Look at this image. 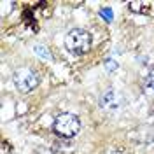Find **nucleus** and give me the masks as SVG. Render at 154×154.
I'll list each match as a JSON object with an SVG mask.
<instances>
[{
	"mask_svg": "<svg viewBox=\"0 0 154 154\" xmlns=\"http://www.w3.org/2000/svg\"><path fill=\"white\" fill-rule=\"evenodd\" d=\"M91 44H93V38L89 32H86L84 28H72L65 37V48L68 49V53L75 56L86 54L91 49Z\"/></svg>",
	"mask_w": 154,
	"mask_h": 154,
	"instance_id": "nucleus-1",
	"label": "nucleus"
},
{
	"mask_svg": "<svg viewBox=\"0 0 154 154\" xmlns=\"http://www.w3.org/2000/svg\"><path fill=\"white\" fill-rule=\"evenodd\" d=\"M53 130L54 133L63 137V138H72L79 133L81 130V119L75 114H70V112H61L54 117V123H53Z\"/></svg>",
	"mask_w": 154,
	"mask_h": 154,
	"instance_id": "nucleus-2",
	"label": "nucleus"
},
{
	"mask_svg": "<svg viewBox=\"0 0 154 154\" xmlns=\"http://www.w3.org/2000/svg\"><path fill=\"white\" fill-rule=\"evenodd\" d=\"M12 79H14V86L19 93H30L38 84V75L30 67H19L14 72Z\"/></svg>",
	"mask_w": 154,
	"mask_h": 154,
	"instance_id": "nucleus-3",
	"label": "nucleus"
},
{
	"mask_svg": "<svg viewBox=\"0 0 154 154\" xmlns=\"http://www.w3.org/2000/svg\"><path fill=\"white\" fill-rule=\"evenodd\" d=\"M125 96L121 95L119 91H114V89H109L105 91L102 98H100V107L109 112V114H117L123 107H125Z\"/></svg>",
	"mask_w": 154,
	"mask_h": 154,
	"instance_id": "nucleus-4",
	"label": "nucleus"
},
{
	"mask_svg": "<svg viewBox=\"0 0 154 154\" xmlns=\"http://www.w3.org/2000/svg\"><path fill=\"white\" fill-rule=\"evenodd\" d=\"M145 91H147V95H154V68L152 72L149 74V77L145 79Z\"/></svg>",
	"mask_w": 154,
	"mask_h": 154,
	"instance_id": "nucleus-5",
	"label": "nucleus"
},
{
	"mask_svg": "<svg viewBox=\"0 0 154 154\" xmlns=\"http://www.w3.org/2000/svg\"><path fill=\"white\" fill-rule=\"evenodd\" d=\"M105 70L107 72H114V70H117V63H116L114 60H105Z\"/></svg>",
	"mask_w": 154,
	"mask_h": 154,
	"instance_id": "nucleus-6",
	"label": "nucleus"
}]
</instances>
